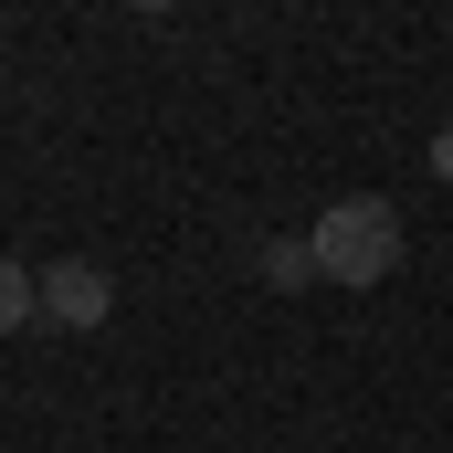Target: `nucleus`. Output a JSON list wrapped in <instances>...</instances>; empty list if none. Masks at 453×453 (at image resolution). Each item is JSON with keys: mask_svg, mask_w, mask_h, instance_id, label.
<instances>
[{"mask_svg": "<svg viewBox=\"0 0 453 453\" xmlns=\"http://www.w3.org/2000/svg\"><path fill=\"white\" fill-rule=\"evenodd\" d=\"M253 274H264V285H274V296H296V285H327V274H317V253H306V242H264V253H253Z\"/></svg>", "mask_w": 453, "mask_h": 453, "instance_id": "obj_4", "label": "nucleus"}, {"mask_svg": "<svg viewBox=\"0 0 453 453\" xmlns=\"http://www.w3.org/2000/svg\"><path fill=\"white\" fill-rule=\"evenodd\" d=\"M32 317H42V274H32V264H11V253H0V338H21V327H32Z\"/></svg>", "mask_w": 453, "mask_h": 453, "instance_id": "obj_3", "label": "nucleus"}, {"mask_svg": "<svg viewBox=\"0 0 453 453\" xmlns=\"http://www.w3.org/2000/svg\"><path fill=\"white\" fill-rule=\"evenodd\" d=\"M127 11H180V0H127Z\"/></svg>", "mask_w": 453, "mask_h": 453, "instance_id": "obj_6", "label": "nucleus"}, {"mask_svg": "<svg viewBox=\"0 0 453 453\" xmlns=\"http://www.w3.org/2000/svg\"><path fill=\"white\" fill-rule=\"evenodd\" d=\"M433 180H443V190H453V127H443V137H433Z\"/></svg>", "mask_w": 453, "mask_h": 453, "instance_id": "obj_5", "label": "nucleus"}, {"mask_svg": "<svg viewBox=\"0 0 453 453\" xmlns=\"http://www.w3.org/2000/svg\"><path fill=\"white\" fill-rule=\"evenodd\" d=\"M306 253H317L327 285H380V274H401V211H390L380 190H348V201L317 211Z\"/></svg>", "mask_w": 453, "mask_h": 453, "instance_id": "obj_1", "label": "nucleus"}, {"mask_svg": "<svg viewBox=\"0 0 453 453\" xmlns=\"http://www.w3.org/2000/svg\"><path fill=\"white\" fill-rule=\"evenodd\" d=\"M42 317L53 327H106L116 317V285H106V264H85V253H64V264H42Z\"/></svg>", "mask_w": 453, "mask_h": 453, "instance_id": "obj_2", "label": "nucleus"}]
</instances>
